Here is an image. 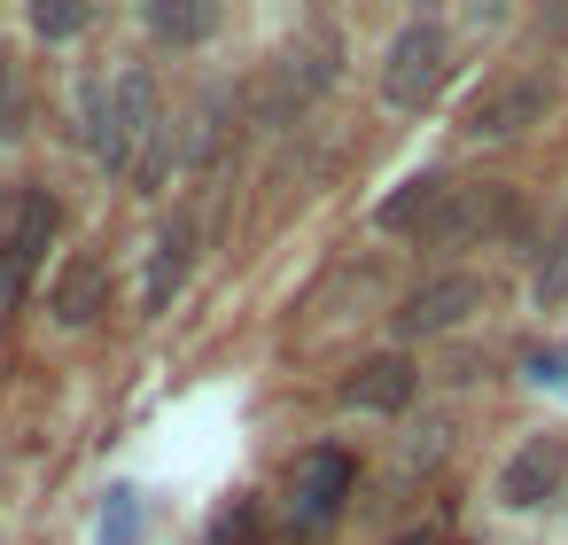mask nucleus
Here are the masks:
<instances>
[{
	"mask_svg": "<svg viewBox=\"0 0 568 545\" xmlns=\"http://www.w3.org/2000/svg\"><path fill=\"white\" fill-rule=\"evenodd\" d=\"M195 265H203V211H195V203H180V211H164V226H156V242H149L141 312H149V320H156V312H172V304H180V289L195 281Z\"/></svg>",
	"mask_w": 568,
	"mask_h": 545,
	"instance_id": "nucleus-8",
	"label": "nucleus"
},
{
	"mask_svg": "<svg viewBox=\"0 0 568 545\" xmlns=\"http://www.w3.org/2000/svg\"><path fill=\"white\" fill-rule=\"evenodd\" d=\"M32 32L40 40H87L94 32V0H32Z\"/></svg>",
	"mask_w": 568,
	"mask_h": 545,
	"instance_id": "nucleus-16",
	"label": "nucleus"
},
{
	"mask_svg": "<svg viewBox=\"0 0 568 545\" xmlns=\"http://www.w3.org/2000/svg\"><path fill=\"white\" fill-rule=\"evenodd\" d=\"M397 545H436V537H397Z\"/></svg>",
	"mask_w": 568,
	"mask_h": 545,
	"instance_id": "nucleus-21",
	"label": "nucleus"
},
{
	"mask_svg": "<svg viewBox=\"0 0 568 545\" xmlns=\"http://www.w3.org/2000/svg\"><path fill=\"white\" fill-rule=\"evenodd\" d=\"M24 125V87H17V63L0 55V133H17Z\"/></svg>",
	"mask_w": 568,
	"mask_h": 545,
	"instance_id": "nucleus-20",
	"label": "nucleus"
},
{
	"mask_svg": "<svg viewBox=\"0 0 568 545\" xmlns=\"http://www.w3.org/2000/svg\"><path fill=\"white\" fill-rule=\"evenodd\" d=\"M133 537H141V491H110L102 522H94V545H133Z\"/></svg>",
	"mask_w": 568,
	"mask_h": 545,
	"instance_id": "nucleus-18",
	"label": "nucleus"
},
{
	"mask_svg": "<svg viewBox=\"0 0 568 545\" xmlns=\"http://www.w3.org/2000/svg\"><path fill=\"white\" fill-rule=\"evenodd\" d=\"M545 118H552V71H506V79H490V87L467 102L459 141H467V149H498V141H521V133L545 125Z\"/></svg>",
	"mask_w": 568,
	"mask_h": 545,
	"instance_id": "nucleus-4",
	"label": "nucleus"
},
{
	"mask_svg": "<svg viewBox=\"0 0 568 545\" xmlns=\"http://www.w3.org/2000/svg\"><path fill=\"white\" fill-rule=\"evenodd\" d=\"M335 79H343V32L335 24H304L281 48V63H273V118L312 110L320 94H335Z\"/></svg>",
	"mask_w": 568,
	"mask_h": 545,
	"instance_id": "nucleus-7",
	"label": "nucleus"
},
{
	"mask_svg": "<svg viewBox=\"0 0 568 545\" xmlns=\"http://www.w3.org/2000/svg\"><path fill=\"white\" fill-rule=\"evenodd\" d=\"M226 125H234V87L219 79V87H211V94H195V110H187L180 164H211V157H219V141H226Z\"/></svg>",
	"mask_w": 568,
	"mask_h": 545,
	"instance_id": "nucleus-14",
	"label": "nucleus"
},
{
	"mask_svg": "<svg viewBox=\"0 0 568 545\" xmlns=\"http://www.w3.org/2000/svg\"><path fill=\"white\" fill-rule=\"evenodd\" d=\"M444 195H452V172H413L389 203H374V226H382V234H397V242H420V234H428V219L444 211Z\"/></svg>",
	"mask_w": 568,
	"mask_h": 545,
	"instance_id": "nucleus-13",
	"label": "nucleus"
},
{
	"mask_svg": "<svg viewBox=\"0 0 568 545\" xmlns=\"http://www.w3.org/2000/svg\"><path fill=\"white\" fill-rule=\"evenodd\" d=\"M351 491H358V460L343 444H304L288 460V475H281V498H273L281 506V529L288 537H327L343 522Z\"/></svg>",
	"mask_w": 568,
	"mask_h": 545,
	"instance_id": "nucleus-2",
	"label": "nucleus"
},
{
	"mask_svg": "<svg viewBox=\"0 0 568 545\" xmlns=\"http://www.w3.org/2000/svg\"><path fill=\"white\" fill-rule=\"evenodd\" d=\"M529 296H537L545 312H552V304H568V226H560V234H552V250L537 258V289H529Z\"/></svg>",
	"mask_w": 568,
	"mask_h": 545,
	"instance_id": "nucleus-19",
	"label": "nucleus"
},
{
	"mask_svg": "<svg viewBox=\"0 0 568 545\" xmlns=\"http://www.w3.org/2000/svg\"><path fill=\"white\" fill-rule=\"evenodd\" d=\"M444 87H452V32L436 17L397 24L389 48H382V102L405 110V118H420V110H436Z\"/></svg>",
	"mask_w": 568,
	"mask_h": 545,
	"instance_id": "nucleus-3",
	"label": "nucleus"
},
{
	"mask_svg": "<svg viewBox=\"0 0 568 545\" xmlns=\"http://www.w3.org/2000/svg\"><path fill=\"white\" fill-rule=\"evenodd\" d=\"M560 514H568V483H560Z\"/></svg>",
	"mask_w": 568,
	"mask_h": 545,
	"instance_id": "nucleus-22",
	"label": "nucleus"
},
{
	"mask_svg": "<svg viewBox=\"0 0 568 545\" xmlns=\"http://www.w3.org/2000/svg\"><path fill=\"white\" fill-rule=\"evenodd\" d=\"M343 413H374V421H397V413H413V397H420V366H413V351H374V359H358L351 374H343Z\"/></svg>",
	"mask_w": 568,
	"mask_h": 545,
	"instance_id": "nucleus-11",
	"label": "nucleus"
},
{
	"mask_svg": "<svg viewBox=\"0 0 568 545\" xmlns=\"http://www.w3.org/2000/svg\"><path fill=\"white\" fill-rule=\"evenodd\" d=\"M71 110H79V133H87V149L102 157V172H118V180H141V172L156 164L164 110H156V79H149L141 63H125V71H110V79H87Z\"/></svg>",
	"mask_w": 568,
	"mask_h": 545,
	"instance_id": "nucleus-1",
	"label": "nucleus"
},
{
	"mask_svg": "<svg viewBox=\"0 0 568 545\" xmlns=\"http://www.w3.org/2000/svg\"><path fill=\"white\" fill-rule=\"evenodd\" d=\"M141 24H149L164 48H203V40L219 32V9H211V0H149Z\"/></svg>",
	"mask_w": 568,
	"mask_h": 545,
	"instance_id": "nucleus-15",
	"label": "nucleus"
},
{
	"mask_svg": "<svg viewBox=\"0 0 568 545\" xmlns=\"http://www.w3.org/2000/svg\"><path fill=\"white\" fill-rule=\"evenodd\" d=\"M444 452H452V421H413V428H405V460H397V467H405V475H428Z\"/></svg>",
	"mask_w": 568,
	"mask_h": 545,
	"instance_id": "nucleus-17",
	"label": "nucleus"
},
{
	"mask_svg": "<svg viewBox=\"0 0 568 545\" xmlns=\"http://www.w3.org/2000/svg\"><path fill=\"white\" fill-rule=\"evenodd\" d=\"M55 226H63V211H55L48 188H17V203L0 211V320H9V304L24 296V281H32L40 250L55 242Z\"/></svg>",
	"mask_w": 568,
	"mask_h": 545,
	"instance_id": "nucleus-6",
	"label": "nucleus"
},
{
	"mask_svg": "<svg viewBox=\"0 0 568 545\" xmlns=\"http://www.w3.org/2000/svg\"><path fill=\"white\" fill-rule=\"evenodd\" d=\"M48 312H55V327H94L110 312V265L94 250H71L55 289H48Z\"/></svg>",
	"mask_w": 568,
	"mask_h": 545,
	"instance_id": "nucleus-12",
	"label": "nucleus"
},
{
	"mask_svg": "<svg viewBox=\"0 0 568 545\" xmlns=\"http://www.w3.org/2000/svg\"><path fill=\"white\" fill-rule=\"evenodd\" d=\"M475 312H483V281H475V273H436V281H420V289L389 312V335H397V351H405V343H428V335L467 327Z\"/></svg>",
	"mask_w": 568,
	"mask_h": 545,
	"instance_id": "nucleus-9",
	"label": "nucleus"
},
{
	"mask_svg": "<svg viewBox=\"0 0 568 545\" xmlns=\"http://www.w3.org/2000/svg\"><path fill=\"white\" fill-rule=\"evenodd\" d=\"M506 219H514V188H506V180H475V188L452 180V195H444V211L428 219L420 250H475V242H490Z\"/></svg>",
	"mask_w": 568,
	"mask_h": 545,
	"instance_id": "nucleus-10",
	"label": "nucleus"
},
{
	"mask_svg": "<svg viewBox=\"0 0 568 545\" xmlns=\"http://www.w3.org/2000/svg\"><path fill=\"white\" fill-rule=\"evenodd\" d=\"M560 483H568V428H537L498 460L490 498L506 514H537V506H560Z\"/></svg>",
	"mask_w": 568,
	"mask_h": 545,
	"instance_id": "nucleus-5",
	"label": "nucleus"
}]
</instances>
